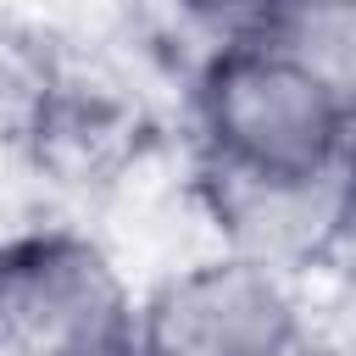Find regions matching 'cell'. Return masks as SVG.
I'll return each mask as SVG.
<instances>
[{
    "instance_id": "cell-4",
    "label": "cell",
    "mask_w": 356,
    "mask_h": 356,
    "mask_svg": "<svg viewBox=\"0 0 356 356\" xmlns=\"http://www.w3.org/2000/svg\"><path fill=\"white\" fill-rule=\"evenodd\" d=\"M200 206L222 234L228 256H245L273 273L312 267L345 228V172L339 178H250L217 161H200Z\"/></svg>"
},
{
    "instance_id": "cell-5",
    "label": "cell",
    "mask_w": 356,
    "mask_h": 356,
    "mask_svg": "<svg viewBox=\"0 0 356 356\" xmlns=\"http://www.w3.org/2000/svg\"><path fill=\"white\" fill-rule=\"evenodd\" d=\"M217 39L261 44L356 100V0H234Z\"/></svg>"
},
{
    "instance_id": "cell-3",
    "label": "cell",
    "mask_w": 356,
    "mask_h": 356,
    "mask_svg": "<svg viewBox=\"0 0 356 356\" xmlns=\"http://www.w3.org/2000/svg\"><path fill=\"white\" fill-rule=\"evenodd\" d=\"M300 328L289 278L228 250L139 300V356H278Z\"/></svg>"
},
{
    "instance_id": "cell-2",
    "label": "cell",
    "mask_w": 356,
    "mask_h": 356,
    "mask_svg": "<svg viewBox=\"0 0 356 356\" xmlns=\"http://www.w3.org/2000/svg\"><path fill=\"white\" fill-rule=\"evenodd\" d=\"M0 345L11 356H139V300L72 228L0 239Z\"/></svg>"
},
{
    "instance_id": "cell-1",
    "label": "cell",
    "mask_w": 356,
    "mask_h": 356,
    "mask_svg": "<svg viewBox=\"0 0 356 356\" xmlns=\"http://www.w3.org/2000/svg\"><path fill=\"white\" fill-rule=\"evenodd\" d=\"M350 95L245 39H217L195 72L200 161L250 178L350 172Z\"/></svg>"
},
{
    "instance_id": "cell-6",
    "label": "cell",
    "mask_w": 356,
    "mask_h": 356,
    "mask_svg": "<svg viewBox=\"0 0 356 356\" xmlns=\"http://www.w3.org/2000/svg\"><path fill=\"white\" fill-rule=\"evenodd\" d=\"M278 356H345V345H334V339H323V334H312V328H300Z\"/></svg>"
}]
</instances>
